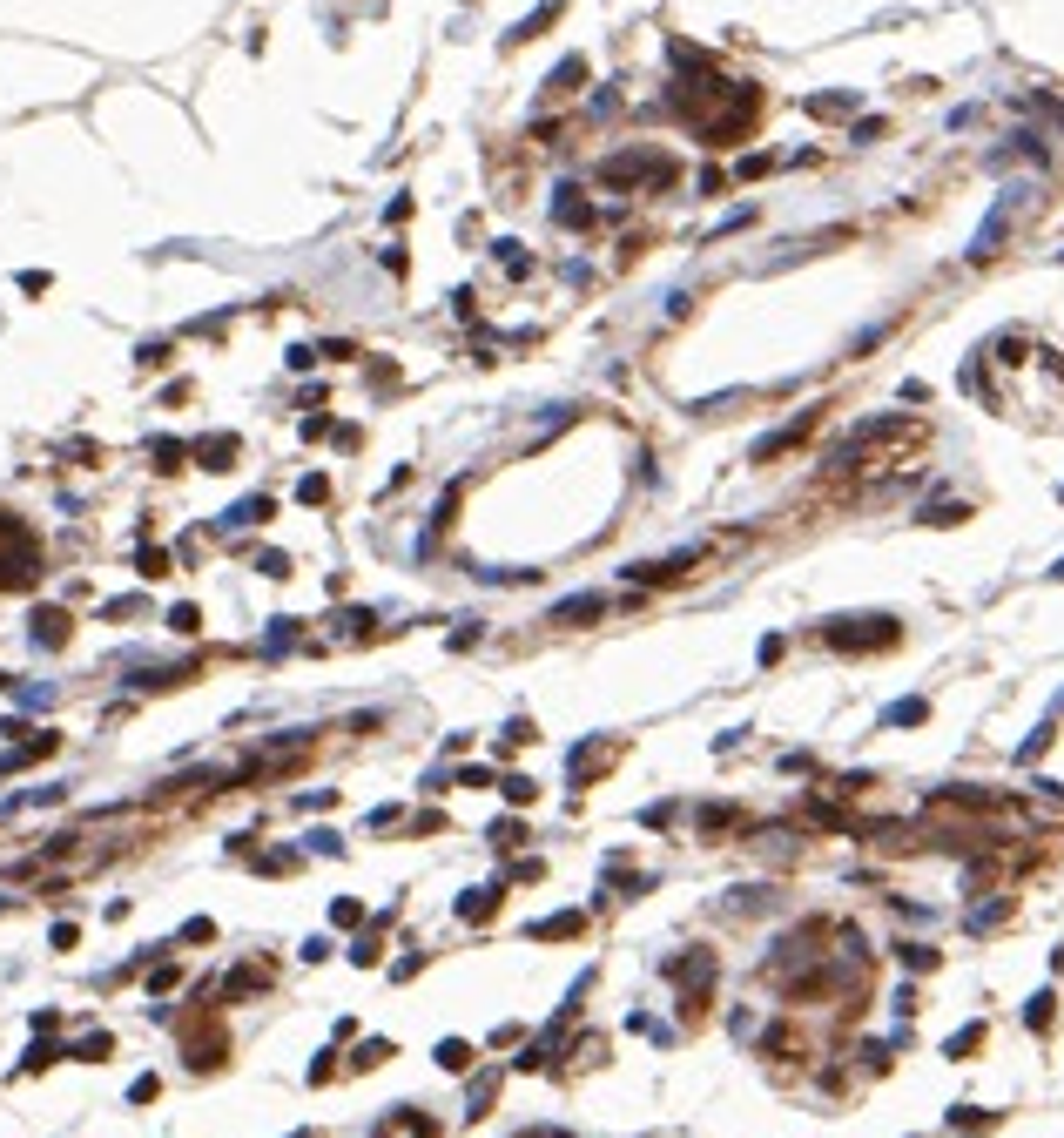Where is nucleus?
<instances>
[{
  "instance_id": "f03ea898",
  "label": "nucleus",
  "mask_w": 1064,
  "mask_h": 1138,
  "mask_svg": "<svg viewBox=\"0 0 1064 1138\" xmlns=\"http://www.w3.org/2000/svg\"><path fill=\"white\" fill-rule=\"evenodd\" d=\"M700 560H708V546H687V553H667V560H640V566H626V579H634V586H687Z\"/></svg>"
},
{
  "instance_id": "5701e85b",
  "label": "nucleus",
  "mask_w": 1064,
  "mask_h": 1138,
  "mask_svg": "<svg viewBox=\"0 0 1064 1138\" xmlns=\"http://www.w3.org/2000/svg\"><path fill=\"white\" fill-rule=\"evenodd\" d=\"M168 626H176V634H196L202 613H196V607H176V613H168Z\"/></svg>"
},
{
  "instance_id": "39448f33",
  "label": "nucleus",
  "mask_w": 1064,
  "mask_h": 1138,
  "mask_svg": "<svg viewBox=\"0 0 1064 1138\" xmlns=\"http://www.w3.org/2000/svg\"><path fill=\"white\" fill-rule=\"evenodd\" d=\"M54 748H61V734H47V728H41V734H34V741H20L14 755L0 761V774H20V768H28V761H47V755H54Z\"/></svg>"
},
{
  "instance_id": "6e6552de",
  "label": "nucleus",
  "mask_w": 1064,
  "mask_h": 1138,
  "mask_svg": "<svg viewBox=\"0 0 1064 1138\" xmlns=\"http://www.w3.org/2000/svg\"><path fill=\"white\" fill-rule=\"evenodd\" d=\"M499 896H505V889H492V882H486V889H471L465 903H458V916H465V923H492V910H499Z\"/></svg>"
},
{
  "instance_id": "a878e982",
  "label": "nucleus",
  "mask_w": 1064,
  "mask_h": 1138,
  "mask_svg": "<svg viewBox=\"0 0 1064 1138\" xmlns=\"http://www.w3.org/2000/svg\"><path fill=\"white\" fill-rule=\"evenodd\" d=\"M519 1138H566V1132H519Z\"/></svg>"
},
{
  "instance_id": "4468645a",
  "label": "nucleus",
  "mask_w": 1064,
  "mask_h": 1138,
  "mask_svg": "<svg viewBox=\"0 0 1064 1138\" xmlns=\"http://www.w3.org/2000/svg\"><path fill=\"white\" fill-rule=\"evenodd\" d=\"M270 512H276L270 499H243V505H236V512H229V519H236V526H263V519H270Z\"/></svg>"
},
{
  "instance_id": "cd10ccee",
  "label": "nucleus",
  "mask_w": 1064,
  "mask_h": 1138,
  "mask_svg": "<svg viewBox=\"0 0 1064 1138\" xmlns=\"http://www.w3.org/2000/svg\"><path fill=\"white\" fill-rule=\"evenodd\" d=\"M1058 579H1064V566H1058Z\"/></svg>"
},
{
  "instance_id": "6ab92c4d",
  "label": "nucleus",
  "mask_w": 1064,
  "mask_h": 1138,
  "mask_svg": "<svg viewBox=\"0 0 1064 1138\" xmlns=\"http://www.w3.org/2000/svg\"><path fill=\"white\" fill-rule=\"evenodd\" d=\"M135 566H142V579H162V573H168V553H155V546H142V560H135Z\"/></svg>"
},
{
  "instance_id": "423d86ee",
  "label": "nucleus",
  "mask_w": 1064,
  "mask_h": 1138,
  "mask_svg": "<svg viewBox=\"0 0 1064 1138\" xmlns=\"http://www.w3.org/2000/svg\"><path fill=\"white\" fill-rule=\"evenodd\" d=\"M371 1138H431V1118H418V1111L405 1105V1111H391V1118H384Z\"/></svg>"
},
{
  "instance_id": "412c9836",
  "label": "nucleus",
  "mask_w": 1064,
  "mask_h": 1138,
  "mask_svg": "<svg viewBox=\"0 0 1064 1138\" xmlns=\"http://www.w3.org/2000/svg\"><path fill=\"white\" fill-rule=\"evenodd\" d=\"M957 519H970V512H963V505H929L923 526H957Z\"/></svg>"
},
{
  "instance_id": "7ed1b4c3",
  "label": "nucleus",
  "mask_w": 1064,
  "mask_h": 1138,
  "mask_svg": "<svg viewBox=\"0 0 1064 1138\" xmlns=\"http://www.w3.org/2000/svg\"><path fill=\"white\" fill-rule=\"evenodd\" d=\"M593 620H607V593H573L546 613V626H593Z\"/></svg>"
},
{
  "instance_id": "f3484780",
  "label": "nucleus",
  "mask_w": 1064,
  "mask_h": 1138,
  "mask_svg": "<svg viewBox=\"0 0 1064 1138\" xmlns=\"http://www.w3.org/2000/svg\"><path fill=\"white\" fill-rule=\"evenodd\" d=\"M331 923H344V929H350V923H364V903H350V896H337V903H331Z\"/></svg>"
},
{
  "instance_id": "9d476101",
  "label": "nucleus",
  "mask_w": 1064,
  "mask_h": 1138,
  "mask_svg": "<svg viewBox=\"0 0 1064 1138\" xmlns=\"http://www.w3.org/2000/svg\"><path fill=\"white\" fill-rule=\"evenodd\" d=\"M263 984H270V970H263V963H243V970H229L223 997H250V990H263Z\"/></svg>"
},
{
  "instance_id": "b1692460",
  "label": "nucleus",
  "mask_w": 1064,
  "mask_h": 1138,
  "mask_svg": "<svg viewBox=\"0 0 1064 1138\" xmlns=\"http://www.w3.org/2000/svg\"><path fill=\"white\" fill-rule=\"evenodd\" d=\"M176 984H183V970H176V963H162V970L149 977V990H176Z\"/></svg>"
},
{
  "instance_id": "a211bd4d",
  "label": "nucleus",
  "mask_w": 1064,
  "mask_h": 1138,
  "mask_svg": "<svg viewBox=\"0 0 1064 1138\" xmlns=\"http://www.w3.org/2000/svg\"><path fill=\"white\" fill-rule=\"evenodd\" d=\"M155 458H162V471H183V458H189V445H176V438H162V445H155Z\"/></svg>"
},
{
  "instance_id": "ddd939ff",
  "label": "nucleus",
  "mask_w": 1064,
  "mask_h": 1138,
  "mask_svg": "<svg viewBox=\"0 0 1064 1138\" xmlns=\"http://www.w3.org/2000/svg\"><path fill=\"white\" fill-rule=\"evenodd\" d=\"M438 1064H445V1071H471V1044H465V1037H445V1044H438Z\"/></svg>"
},
{
  "instance_id": "f8f14e48",
  "label": "nucleus",
  "mask_w": 1064,
  "mask_h": 1138,
  "mask_svg": "<svg viewBox=\"0 0 1064 1138\" xmlns=\"http://www.w3.org/2000/svg\"><path fill=\"white\" fill-rule=\"evenodd\" d=\"M108 1051H115V1037H108V1031H94V1037H81V1044L68 1051V1058H81V1064H102Z\"/></svg>"
},
{
  "instance_id": "1a4fd4ad",
  "label": "nucleus",
  "mask_w": 1064,
  "mask_h": 1138,
  "mask_svg": "<svg viewBox=\"0 0 1064 1138\" xmlns=\"http://www.w3.org/2000/svg\"><path fill=\"white\" fill-rule=\"evenodd\" d=\"M579 923H586L579 910H566V916H539V923H532V937H539V943H552V937H579Z\"/></svg>"
},
{
  "instance_id": "2eb2a0df",
  "label": "nucleus",
  "mask_w": 1064,
  "mask_h": 1138,
  "mask_svg": "<svg viewBox=\"0 0 1064 1138\" xmlns=\"http://www.w3.org/2000/svg\"><path fill=\"white\" fill-rule=\"evenodd\" d=\"M384 1058H391V1044H384V1037H371V1044L357 1051V1058H350V1064H357V1071H378Z\"/></svg>"
},
{
  "instance_id": "aec40b11",
  "label": "nucleus",
  "mask_w": 1064,
  "mask_h": 1138,
  "mask_svg": "<svg viewBox=\"0 0 1064 1138\" xmlns=\"http://www.w3.org/2000/svg\"><path fill=\"white\" fill-rule=\"evenodd\" d=\"M519 842H526V829H519V822H499V829H492V849H519Z\"/></svg>"
},
{
  "instance_id": "0eeeda50",
  "label": "nucleus",
  "mask_w": 1064,
  "mask_h": 1138,
  "mask_svg": "<svg viewBox=\"0 0 1064 1138\" xmlns=\"http://www.w3.org/2000/svg\"><path fill=\"white\" fill-rule=\"evenodd\" d=\"M189 458H196L202 471H229V458H236V438H202Z\"/></svg>"
},
{
  "instance_id": "dca6fc26",
  "label": "nucleus",
  "mask_w": 1064,
  "mask_h": 1138,
  "mask_svg": "<svg viewBox=\"0 0 1064 1138\" xmlns=\"http://www.w3.org/2000/svg\"><path fill=\"white\" fill-rule=\"evenodd\" d=\"M492 1092H499V1077H479V1085H471V1111H465V1118H486Z\"/></svg>"
},
{
  "instance_id": "f257e3e1",
  "label": "nucleus",
  "mask_w": 1064,
  "mask_h": 1138,
  "mask_svg": "<svg viewBox=\"0 0 1064 1138\" xmlns=\"http://www.w3.org/2000/svg\"><path fill=\"white\" fill-rule=\"evenodd\" d=\"M822 640L836 653H876V647H896V620L889 613H849V620H822Z\"/></svg>"
},
{
  "instance_id": "4be33fe9",
  "label": "nucleus",
  "mask_w": 1064,
  "mask_h": 1138,
  "mask_svg": "<svg viewBox=\"0 0 1064 1138\" xmlns=\"http://www.w3.org/2000/svg\"><path fill=\"white\" fill-rule=\"evenodd\" d=\"M297 499H304V505H323V499H331V479H304V486H297Z\"/></svg>"
},
{
  "instance_id": "9b49d317",
  "label": "nucleus",
  "mask_w": 1064,
  "mask_h": 1138,
  "mask_svg": "<svg viewBox=\"0 0 1064 1138\" xmlns=\"http://www.w3.org/2000/svg\"><path fill=\"white\" fill-rule=\"evenodd\" d=\"M499 789H505V802H512V808H532V795H539V782H532V774H505Z\"/></svg>"
},
{
  "instance_id": "393cba45",
  "label": "nucleus",
  "mask_w": 1064,
  "mask_h": 1138,
  "mask_svg": "<svg viewBox=\"0 0 1064 1138\" xmlns=\"http://www.w3.org/2000/svg\"><path fill=\"white\" fill-rule=\"evenodd\" d=\"M257 566H263V573H270V579H290V560H283V553H263Z\"/></svg>"
},
{
  "instance_id": "bb28decb",
  "label": "nucleus",
  "mask_w": 1064,
  "mask_h": 1138,
  "mask_svg": "<svg viewBox=\"0 0 1064 1138\" xmlns=\"http://www.w3.org/2000/svg\"><path fill=\"white\" fill-rule=\"evenodd\" d=\"M0 687H7V674H0Z\"/></svg>"
},
{
  "instance_id": "20e7f679",
  "label": "nucleus",
  "mask_w": 1064,
  "mask_h": 1138,
  "mask_svg": "<svg viewBox=\"0 0 1064 1138\" xmlns=\"http://www.w3.org/2000/svg\"><path fill=\"white\" fill-rule=\"evenodd\" d=\"M68 634H75V620H68L61 607H41V613H34V647H68Z\"/></svg>"
}]
</instances>
